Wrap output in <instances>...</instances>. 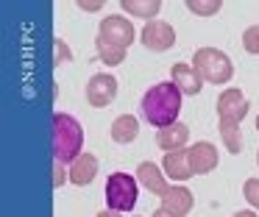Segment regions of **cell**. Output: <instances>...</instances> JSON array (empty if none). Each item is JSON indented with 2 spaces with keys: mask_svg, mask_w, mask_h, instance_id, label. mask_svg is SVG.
I'll list each match as a JSON object with an SVG mask.
<instances>
[{
  "mask_svg": "<svg viewBox=\"0 0 259 217\" xmlns=\"http://www.w3.org/2000/svg\"><path fill=\"white\" fill-rule=\"evenodd\" d=\"M181 89L176 86L173 81H162V83H153L140 100V117L153 125L156 131L162 128H170L179 122L181 114Z\"/></svg>",
  "mask_w": 259,
  "mask_h": 217,
  "instance_id": "cell-1",
  "label": "cell"
},
{
  "mask_svg": "<svg viewBox=\"0 0 259 217\" xmlns=\"http://www.w3.org/2000/svg\"><path fill=\"white\" fill-rule=\"evenodd\" d=\"M51 134H53V161L59 164H73L81 153H84V128H81L78 117L67 114V111H56L51 117Z\"/></svg>",
  "mask_w": 259,
  "mask_h": 217,
  "instance_id": "cell-2",
  "label": "cell"
},
{
  "mask_svg": "<svg viewBox=\"0 0 259 217\" xmlns=\"http://www.w3.org/2000/svg\"><path fill=\"white\" fill-rule=\"evenodd\" d=\"M192 67L203 83H214V86H223L234 78V61L220 48H198L192 53Z\"/></svg>",
  "mask_w": 259,
  "mask_h": 217,
  "instance_id": "cell-3",
  "label": "cell"
},
{
  "mask_svg": "<svg viewBox=\"0 0 259 217\" xmlns=\"http://www.w3.org/2000/svg\"><path fill=\"white\" fill-rule=\"evenodd\" d=\"M137 195H140L137 176H128V172H112V176L106 178V206L112 211H120V214L134 211Z\"/></svg>",
  "mask_w": 259,
  "mask_h": 217,
  "instance_id": "cell-4",
  "label": "cell"
},
{
  "mask_svg": "<svg viewBox=\"0 0 259 217\" xmlns=\"http://www.w3.org/2000/svg\"><path fill=\"white\" fill-rule=\"evenodd\" d=\"M137 39L134 22L123 14H109L101 20V28H98L95 45H106V48H117V50H128Z\"/></svg>",
  "mask_w": 259,
  "mask_h": 217,
  "instance_id": "cell-5",
  "label": "cell"
},
{
  "mask_svg": "<svg viewBox=\"0 0 259 217\" xmlns=\"http://www.w3.org/2000/svg\"><path fill=\"white\" fill-rule=\"evenodd\" d=\"M120 92V83L114 75H109V72H95V75L87 81V103L92 106V109H106V106L114 103V98H117Z\"/></svg>",
  "mask_w": 259,
  "mask_h": 217,
  "instance_id": "cell-6",
  "label": "cell"
},
{
  "mask_svg": "<svg viewBox=\"0 0 259 217\" xmlns=\"http://www.w3.org/2000/svg\"><path fill=\"white\" fill-rule=\"evenodd\" d=\"M140 42H142V48L151 50V53H167L176 45V28L164 20L145 22V28H142V33H140Z\"/></svg>",
  "mask_w": 259,
  "mask_h": 217,
  "instance_id": "cell-7",
  "label": "cell"
},
{
  "mask_svg": "<svg viewBox=\"0 0 259 217\" xmlns=\"http://www.w3.org/2000/svg\"><path fill=\"white\" fill-rule=\"evenodd\" d=\"M248 109H251V103H248V98L242 95V89L229 86L218 95V120H229V122H237V125H240L248 117Z\"/></svg>",
  "mask_w": 259,
  "mask_h": 217,
  "instance_id": "cell-8",
  "label": "cell"
},
{
  "mask_svg": "<svg viewBox=\"0 0 259 217\" xmlns=\"http://www.w3.org/2000/svg\"><path fill=\"white\" fill-rule=\"evenodd\" d=\"M187 156H190V164H192V172H195V176H209L220 161L218 148H214L212 142H206V139L192 142L190 148H187Z\"/></svg>",
  "mask_w": 259,
  "mask_h": 217,
  "instance_id": "cell-9",
  "label": "cell"
},
{
  "mask_svg": "<svg viewBox=\"0 0 259 217\" xmlns=\"http://www.w3.org/2000/svg\"><path fill=\"white\" fill-rule=\"evenodd\" d=\"M137 181H140V187L145 189V192L159 195V198H164L167 189H170L167 176H164V170L156 161H140V167H137Z\"/></svg>",
  "mask_w": 259,
  "mask_h": 217,
  "instance_id": "cell-10",
  "label": "cell"
},
{
  "mask_svg": "<svg viewBox=\"0 0 259 217\" xmlns=\"http://www.w3.org/2000/svg\"><path fill=\"white\" fill-rule=\"evenodd\" d=\"M195 206V195L187 184H173L167 189V195L162 198V209L170 211V214H179V217H187Z\"/></svg>",
  "mask_w": 259,
  "mask_h": 217,
  "instance_id": "cell-11",
  "label": "cell"
},
{
  "mask_svg": "<svg viewBox=\"0 0 259 217\" xmlns=\"http://www.w3.org/2000/svg\"><path fill=\"white\" fill-rule=\"evenodd\" d=\"M170 81H173L176 86L181 89V95H187V98H195V95H201V89H203V81L195 72V67L184 64V61H179V64L170 67Z\"/></svg>",
  "mask_w": 259,
  "mask_h": 217,
  "instance_id": "cell-12",
  "label": "cell"
},
{
  "mask_svg": "<svg viewBox=\"0 0 259 217\" xmlns=\"http://www.w3.org/2000/svg\"><path fill=\"white\" fill-rule=\"evenodd\" d=\"M162 170L170 181L176 184H187L195 172H192V164H190V156H187V148L184 150H173V153H164L162 159Z\"/></svg>",
  "mask_w": 259,
  "mask_h": 217,
  "instance_id": "cell-13",
  "label": "cell"
},
{
  "mask_svg": "<svg viewBox=\"0 0 259 217\" xmlns=\"http://www.w3.org/2000/svg\"><path fill=\"white\" fill-rule=\"evenodd\" d=\"M187 142H190V125H187V122H176V125H170V128L156 131V145H159V150H164V153L190 148Z\"/></svg>",
  "mask_w": 259,
  "mask_h": 217,
  "instance_id": "cell-14",
  "label": "cell"
},
{
  "mask_svg": "<svg viewBox=\"0 0 259 217\" xmlns=\"http://www.w3.org/2000/svg\"><path fill=\"white\" fill-rule=\"evenodd\" d=\"M98 176V159L92 153H81L70 164V184L73 187H90Z\"/></svg>",
  "mask_w": 259,
  "mask_h": 217,
  "instance_id": "cell-15",
  "label": "cell"
},
{
  "mask_svg": "<svg viewBox=\"0 0 259 217\" xmlns=\"http://www.w3.org/2000/svg\"><path fill=\"white\" fill-rule=\"evenodd\" d=\"M109 134H112V142L131 145L137 137H140V120H137L134 114H120V117H114V120H112Z\"/></svg>",
  "mask_w": 259,
  "mask_h": 217,
  "instance_id": "cell-16",
  "label": "cell"
},
{
  "mask_svg": "<svg viewBox=\"0 0 259 217\" xmlns=\"http://www.w3.org/2000/svg\"><path fill=\"white\" fill-rule=\"evenodd\" d=\"M120 9L125 14L137 17V20H145V22H153L159 20V11H162V3L159 0H123Z\"/></svg>",
  "mask_w": 259,
  "mask_h": 217,
  "instance_id": "cell-17",
  "label": "cell"
},
{
  "mask_svg": "<svg viewBox=\"0 0 259 217\" xmlns=\"http://www.w3.org/2000/svg\"><path fill=\"white\" fill-rule=\"evenodd\" d=\"M218 131H220V139H223L226 150L231 156H240L242 153V131L237 122H229V120H220L218 122Z\"/></svg>",
  "mask_w": 259,
  "mask_h": 217,
  "instance_id": "cell-18",
  "label": "cell"
},
{
  "mask_svg": "<svg viewBox=\"0 0 259 217\" xmlns=\"http://www.w3.org/2000/svg\"><path fill=\"white\" fill-rule=\"evenodd\" d=\"M187 9L198 17H214L223 9V3L220 0H187Z\"/></svg>",
  "mask_w": 259,
  "mask_h": 217,
  "instance_id": "cell-19",
  "label": "cell"
},
{
  "mask_svg": "<svg viewBox=\"0 0 259 217\" xmlns=\"http://www.w3.org/2000/svg\"><path fill=\"white\" fill-rule=\"evenodd\" d=\"M95 53H98V59H101L106 67H120L125 61V50L106 48V45H95Z\"/></svg>",
  "mask_w": 259,
  "mask_h": 217,
  "instance_id": "cell-20",
  "label": "cell"
},
{
  "mask_svg": "<svg viewBox=\"0 0 259 217\" xmlns=\"http://www.w3.org/2000/svg\"><path fill=\"white\" fill-rule=\"evenodd\" d=\"M242 50L251 56H259V25H248L242 31Z\"/></svg>",
  "mask_w": 259,
  "mask_h": 217,
  "instance_id": "cell-21",
  "label": "cell"
},
{
  "mask_svg": "<svg viewBox=\"0 0 259 217\" xmlns=\"http://www.w3.org/2000/svg\"><path fill=\"white\" fill-rule=\"evenodd\" d=\"M242 198L248 200V209L259 211V178H248V181L242 184Z\"/></svg>",
  "mask_w": 259,
  "mask_h": 217,
  "instance_id": "cell-22",
  "label": "cell"
},
{
  "mask_svg": "<svg viewBox=\"0 0 259 217\" xmlns=\"http://www.w3.org/2000/svg\"><path fill=\"white\" fill-rule=\"evenodd\" d=\"M53 48H56V56H53V67H62V64H67V61L73 59V50H70V45L64 42L62 36L53 39Z\"/></svg>",
  "mask_w": 259,
  "mask_h": 217,
  "instance_id": "cell-23",
  "label": "cell"
},
{
  "mask_svg": "<svg viewBox=\"0 0 259 217\" xmlns=\"http://www.w3.org/2000/svg\"><path fill=\"white\" fill-rule=\"evenodd\" d=\"M70 181V170L67 164H59V161H53V187H64V184Z\"/></svg>",
  "mask_w": 259,
  "mask_h": 217,
  "instance_id": "cell-24",
  "label": "cell"
},
{
  "mask_svg": "<svg viewBox=\"0 0 259 217\" xmlns=\"http://www.w3.org/2000/svg\"><path fill=\"white\" fill-rule=\"evenodd\" d=\"M78 9H84V11H101L103 9V0H78Z\"/></svg>",
  "mask_w": 259,
  "mask_h": 217,
  "instance_id": "cell-25",
  "label": "cell"
},
{
  "mask_svg": "<svg viewBox=\"0 0 259 217\" xmlns=\"http://www.w3.org/2000/svg\"><path fill=\"white\" fill-rule=\"evenodd\" d=\"M231 217H259V214H256V209H240V211H234Z\"/></svg>",
  "mask_w": 259,
  "mask_h": 217,
  "instance_id": "cell-26",
  "label": "cell"
},
{
  "mask_svg": "<svg viewBox=\"0 0 259 217\" xmlns=\"http://www.w3.org/2000/svg\"><path fill=\"white\" fill-rule=\"evenodd\" d=\"M95 217H123L120 211H112V209H106V211H98Z\"/></svg>",
  "mask_w": 259,
  "mask_h": 217,
  "instance_id": "cell-27",
  "label": "cell"
},
{
  "mask_svg": "<svg viewBox=\"0 0 259 217\" xmlns=\"http://www.w3.org/2000/svg\"><path fill=\"white\" fill-rule=\"evenodd\" d=\"M153 217H179V214H170V211H164L162 206H159V209L153 211Z\"/></svg>",
  "mask_w": 259,
  "mask_h": 217,
  "instance_id": "cell-28",
  "label": "cell"
},
{
  "mask_svg": "<svg viewBox=\"0 0 259 217\" xmlns=\"http://www.w3.org/2000/svg\"><path fill=\"white\" fill-rule=\"evenodd\" d=\"M256 131H259V114H256Z\"/></svg>",
  "mask_w": 259,
  "mask_h": 217,
  "instance_id": "cell-29",
  "label": "cell"
},
{
  "mask_svg": "<svg viewBox=\"0 0 259 217\" xmlns=\"http://www.w3.org/2000/svg\"><path fill=\"white\" fill-rule=\"evenodd\" d=\"M256 164H259V150H256Z\"/></svg>",
  "mask_w": 259,
  "mask_h": 217,
  "instance_id": "cell-30",
  "label": "cell"
},
{
  "mask_svg": "<svg viewBox=\"0 0 259 217\" xmlns=\"http://www.w3.org/2000/svg\"><path fill=\"white\" fill-rule=\"evenodd\" d=\"M137 217H140V214H137Z\"/></svg>",
  "mask_w": 259,
  "mask_h": 217,
  "instance_id": "cell-31",
  "label": "cell"
}]
</instances>
